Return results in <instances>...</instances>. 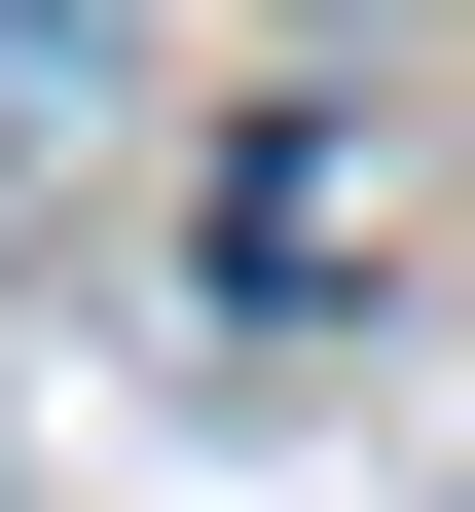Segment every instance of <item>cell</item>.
Wrapping results in <instances>:
<instances>
[]
</instances>
